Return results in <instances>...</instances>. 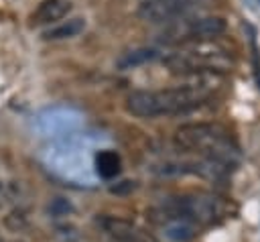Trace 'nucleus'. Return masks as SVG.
Wrapping results in <instances>:
<instances>
[{
  "label": "nucleus",
  "mask_w": 260,
  "mask_h": 242,
  "mask_svg": "<svg viewBox=\"0 0 260 242\" xmlns=\"http://www.w3.org/2000/svg\"><path fill=\"white\" fill-rule=\"evenodd\" d=\"M228 216V201L213 193H183L167 197L160 205L150 209V220L158 218H183L193 224H213Z\"/></svg>",
  "instance_id": "obj_4"
},
{
  "label": "nucleus",
  "mask_w": 260,
  "mask_h": 242,
  "mask_svg": "<svg viewBox=\"0 0 260 242\" xmlns=\"http://www.w3.org/2000/svg\"><path fill=\"white\" fill-rule=\"evenodd\" d=\"M225 20L221 16H207V14H191L167 24L158 39L167 45H189V43H203L213 41L215 37L225 33Z\"/></svg>",
  "instance_id": "obj_5"
},
{
  "label": "nucleus",
  "mask_w": 260,
  "mask_h": 242,
  "mask_svg": "<svg viewBox=\"0 0 260 242\" xmlns=\"http://www.w3.org/2000/svg\"><path fill=\"white\" fill-rule=\"evenodd\" d=\"M201 0H142L136 8L138 18L150 24H171L179 18L191 16Z\"/></svg>",
  "instance_id": "obj_6"
},
{
  "label": "nucleus",
  "mask_w": 260,
  "mask_h": 242,
  "mask_svg": "<svg viewBox=\"0 0 260 242\" xmlns=\"http://www.w3.org/2000/svg\"><path fill=\"white\" fill-rule=\"evenodd\" d=\"M49 211H51L53 216H67V214L71 211V203L59 197V199H55V201L49 205Z\"/></svg>",
  "instance_id": "obj_15"
},
{
  "label": "nucleus",
  "mask_w": 260,
  "mask_h": 242,
  "mask_svg": "<svg viewBox=\"0 0 260 242\" xmlns=\"http://www.w3.org/2000/svg\"><path fill=\"white\" fill-rule=\"evenodd\" d=\"M16 197V187L12 183H6V181H0V207L6 205L8 201H12Z\"/></svg>",
  "instance_id": "obj_14"
},
{
  "label": "nucleus",
  "mask_w": 260,
  "mask_h": 242,
  "mask_svg": "<svg viewBox=\"0 0 260 242\" xmlns=\"http://www.w3.org/2000/svg\"><path fill=\"white\" fill-rule=\"evenodd\" d=\"M93 165L102 179H114L120 175L122 169V161L116 150H100L93 159Z\"/></svg>",
  "instance_id": "obj_13"
},
{
  "label": "nucleus",
  "mask_w": 260,
  "mask_h": 242,
  "mask_svg": "<svg viewBox=\"0 0 260 242\" xmlns=\"http://www.w3.org/2000/svg\"><path fill=\"white\" fill-rule=\"evenodd\" d=\"M250 45H252V61H254V77H256V85L260 89V51H258V45H256V39L252 37L250 39Z\"/></svg>",
  "instance_id": "obj_16"
},
{
  "label": "nucleus",
  "mask_w": 260,
  "mask_h": 242,
  "mask_svg": "<svg viewBox=\"0 0 260 242\" xmlns=\"http://www.w3.org/2000/svg\"><path fill=\"white\" fill-rule=\"evenodd\" d=\"M217 75L191 77L193 81L167 87V89H138L132 92L126 100V110L138 118H160V116H179L189 114L203 106L211 92Z\"/></svg>",
  "instance_id": "obj_1"
},
{
  "label": "nucleus",
  "mask_w": 260,
  "mask_h": 242,
  "mask_svg": "<svg viewBox=\"0 0 260 242\" xmlns=\"http://www.w3.org/2000/svg\"><path fill=\"white\" fill-rule=\"evenodd\" d=\"M93 224L112 242H154V238L146 230H142L134 222L118 218V216L100 214V216L93 218Z\"/></svg>",
  "instance_id": "obj_7"
},
{
  "label": "nucleus",
  "mask_w": 260,
  "mask_h": 242,
  "mask_svg": "<svg viewBox=\"0 0 260 242\" xmlns=\"http://www.w3.org/2000/svg\"><path fill=\"white\" fill-rule=\"evenodd\" d=\"M165 67L171 73L185 77H205V75H221L230 71L232 57L230 51L213 41L189 43L171 51L162 57Z\"/></svg>",
  "instance_id": "obj_3"
},
{
  "label": "nucleus",
  "mask_w": 260,
  "mask_h": 242,
  "mask_svg": "<svg viewBox=\"0 0 260 242\" xmlns=\"http://www.w3.org/2000/svg\"><path fill=\"white\" fill-rule=\"evenodd\" d=\"M160 226V232L167 240L171 242H187L195 236L197 228L193 222L189 220H183V218H158V220H152Z\"/></svg>",
  "instance_id": "obj_9"
},
{
  "label": "nucleus",
  "mask_w": 260,
  "mask_h": 242,
  "mask_svg": "<svg viewBox=\"0 0 260 242\" xmlns=\"http://www.w3.org/2000/svg\"><path fill=\"white\" fill-rule=\"evenodd\" d=\"M158 57V51L152 47H138V49H130L126 53H122L116 59V67L120 71H128V69H136L144 63H150Z\"/></svg>",
  "instance_id": "obj_10"
},
{
  "label": "nucleus",
  "mask_w": 260,
  "mask_h": 242,
  "mask_svg": "<svg viewBox=\"0 0 260 242\" xmlns=\"http://www.w3.org/2000/svg\"><path fill=\"white\" fill-rule=\"evenodd\" d=\"M55 124H59L61 132H65L69 126H71V120H69V112L67 110H59V108H49L45 112H41L37 116V128L43 132V134H53L55 132Z\"/></svg>",
  "instance_id": "obj_12"
},
{
  "label": "nucleus",
  "mask_w": 260,
  "mask_h": 242,
  "mask_svg": "<svg viewBox=\"0 0 260 242\" xmlns=\"http://www.w3.org/2000/svg\"><path fill=\"white\" fill-rule=\"evenodd\" d=\"M175 146L181 153H193L197 157L217 161L228 169H234L240 163V148L230 130L221 124H185L175 132Z\"/></svg>",
  "instance_id": "obj_2"
},
{
  "label": "nucleus",
  "mask_w": 260,
  "mask_h": 242,
  "mask_svg": "<svg viewBox=\"0 0 260 242\" xmlns=\"http://www.w3.org/2000/svg\"><path fill=\"white\" fill-rule=\"evenodd\" d=\"M71 12L69 0H43L30 14L32 24H55Z\"/></svg>",
  "instance_id": "obj_8"
},
{
  "label": "nucleus",
  "mask_w": 260,
  "mask_h": 242,
  "mask_svg": "<svg viewBox=\"0 0 260 242\" xmlns=\"http://www.w3.org/2000/svg\"><path fill=\"white\" fill-rule=\"evenodd\" d=\"M83 28H85V20H83V18H79V16H73V18L61 20V22H57V24L49 26L47 31H43V39H45V41L71 39V37H77Z\"/></svg>",
  "instance_id": "obj_11"
}]
</instances>
